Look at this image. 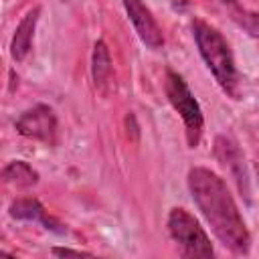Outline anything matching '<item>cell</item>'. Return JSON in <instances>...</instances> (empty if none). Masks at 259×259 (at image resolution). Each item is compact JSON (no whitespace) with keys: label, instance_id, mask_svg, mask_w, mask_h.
Instances as JSON below:
<instances>
[{"label":"cell","instance_id":"7","mask_svg":"<svg viewBox=\"0 0 259 259\" xmlns=\"http://www.w3.org/2000/svg\"><path fill=\"white\" fill-rule=\"evenodd\" d=\"M214 154H217L219 164L235 178L237 186L241 190H245V194H249V180H247L249 176L245 172L243 156H241V150L237 148V144L227 136H219L214 140Z\"/></svg>","mask_w":259,"mask_h":259},{"label":"cell","instance_id":"6","mask_svg":"<svg viewBox=\"0 0 259 259\" xmlns=\"http://www.w3.org/2000/svg\"><path fill=\"white\" fill-rule=\"evenodd\" d=\"M123 6H125V12H127L140 40L152 51L162 49L164 47V34H162L160 24L156 22L154 14L150 12V8L142 0H123Z\"/></svg>","mask_w":259,"mask_h":259},{"label":"cell","instance_id":"12","mask_svg":"<svg viewBox=\"0 0 259 259\" xmlns=\"http://www.w3.org/2000/svg\"><path fill=\"white\" fill-rule=\"evenodd\" d=\"M237 24H239L245 32H249L251 36L259 38V12L245 10V12H243V16L237 20Z\"/></svg>","mask_w":259,"mask_h":259},{"label":"cell","instance_id":"13","mask_svg":"<svg viewBox=\"0 0 259 259\" xmlns=\"http://www.w3.org/2000/svg\"><path fill=\"white\" fill-rule=\"evenodd\" d=\"M206 2H210V4L219 6L221 10H225L233 22H237V20L243 16V12L247 10V8H245V6H241L237 0H206Z\"/></svg>","mask_w":259,"mask_h":259},{"label":"cell","instance_id":"5","mask_svg":"<svg viewBox=\"0 0 259 259\" xmlns=\"http://www.w3.org/2000/svg\"><path fill=\"white\" fill-rule=\"evenodd\" d=\"M14 127L20 136L30 138V140H38L42 144H57V115L53 111V107L38 103L30 109H26L16 121Z\"/></svg>","mask_w":259,"mask_h":259},{"label":"cell","instance_id":"2","mask_svg":"<svg viewBox=\"0 0 259 259\" xmlns=\"http://www.w3.org/2000/svg\"><path fill=\"white\" fill-rule=\"evenodd\" d=\"M192 36H194V42L198 47L202 61L210 69L221 89L229 97L239 99V75H237L231 47L225 40V36L214 26L198 18L192 20Z\"/></svg>","mask_w":259,"mask_h":259},{"label":"cell","instance_id":"1","mask_svg":"<svg viewBox=\"0 0 259 259\" xmlns=\"http://www.w3.org/2000/svg\"><path fill=\"white\" fill-rule=\"evenodd\" d=\"M188 190L217 239L233 253L245 255L251 247V235L225 180L212 170L196 166L188 172Z\"/></svg>","mask_w":259,"mask_h":259},{"label":"cell","instance_id":"11","mask_svg":"<svg viewBox=\"0 0 259 259\" xmlns=\"http://www.w3.org/2000/svg\"><path fill=\"white\" fill-rule=\"evenodd\" d=\"M91 73L97 89H105V85L111 79V55L109 49L103 40H97L93 47V57H91Z\"/></svg>","mask_w":259,"mask_h":259},{"label":"cell","instance_id":"3","mask_svg":"<svg viewBox=\"0 0 259 259\" xmlns=\"http://www.w3.org/2000/svg\"><path fill=\"white\" fill-rule=\"evenodd\" d=\"M166 97L172 103V107L180 113L182 121H184V130H186V142L190 148H196L202 136V127H204V117H202V109L198 105V101L194 99L192 91L188 89L186 81L174 73L168 71L166 73Z\"/></svg>","mask_w":259,"mask_h":259},{"label":"cell","instance_id":"4","mask_svg":"<svg viewBox=\"0 0 259 259\" xmlns=\"http://www.w3.org/2000/svg\"><path fill=\"white\" fill-rule=\"evenodd\" d=\"M168 233L180 247L182 257H212V245L204 229L186 208H172L168 214Z\"/></svg>","mask_w":259,"mask_h":259},{"label":"cell","instance_id":"10","mask_svg":"<svg viewBox=\"0 0 259 259\" xmlns=\"http://www.w3.org/2000/svg\"><path fill=\"white\" fill-rule=\"evenodd\" d=\"M2 182L16 188H30L38 182V172L22 160H12L2 168Z\"/></svg>","mask_w":259,"mask_h":259},{"label":"cell","instance_id":"9","mask_svg":"<svg viewBox=\"0 0 259 259\" xmlns=\"http://www.w3.org/2000/svg\"><path fill=\"white\" fill-rule=\"evenodd\" d=\"M38 14H40V8L34 6L18 22V26L14 30V36H12V42H10V55H12L14 61H24L26 55L30 53L32 38H34V28H36V22H38Z\"/></svg>","mask_w":259,"mask_h":259},{"label":"cell","instance_id":"14","mask_svg":"<svg viewBox=\"0 0 259 259\" xmlns=\"http://www.w3.org/2000/svg\"><path fill=\"white\" fill-rule=\"evenodd\" d=\"M51 253L57 257H91V253H85L79 249H69V247H53Z\"/></svg>","mask_w":259,"mask_h":259},{"label":"cell","instance_id":"8","mask_svg":"<svg viewBox=\"0 0 259 259\" xmlns=\"http://www.w3.org/2000/svg\"><path fill=\"white\" fill-rule=\"evenodd\" d=\"M10 217L18 219V221H32V223H40L45 229L55 231V233H65L67 229L53 217H49V212L45 210V206L36 200V198H16L10 204Z\"/></svg>","mask_w":259,"mask_h":259}]
</instances>
